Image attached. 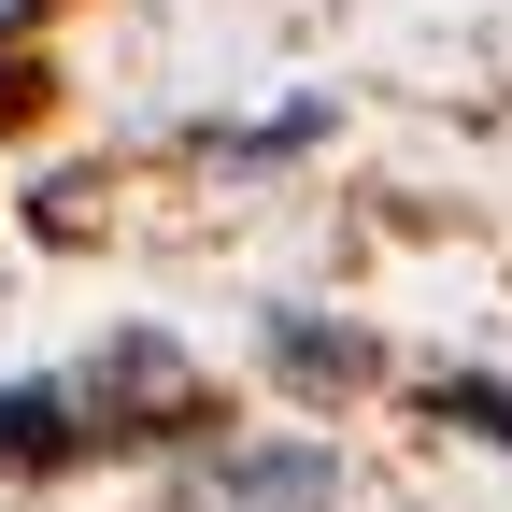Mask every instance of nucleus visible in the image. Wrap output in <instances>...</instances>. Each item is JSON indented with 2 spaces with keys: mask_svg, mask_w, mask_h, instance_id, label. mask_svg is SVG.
I'll return each instance as SVG.
<instances>
[{
  "mask_svg": "<svg viewBox=\"0 0 512 512\" xmlns=\"http://www.w3.org/2000/svg\"><path fill=\"white\" fill-rule=\"evenodd\" d=\"M29 15H43V0H0V43H15V29H29Z\"/></svg>",
  "mask_w": 512,
  "mask_h": 512,
  "instance_id": "obj_6",
  "label": "nucleus"
},
{
  "mask_svg": "<svg viewBox=\"0 0 512 512\" xmlns=\"http://www.w3.org/2000/svg\"><path fill=\"white\" fill-rule=\"evenodd\" d=\"M256 356H271L285 384H370L384 342L370 328H328V313H256Z\"/></svg>",
  "mask_w": 512,
  "mask_h": 512,
  "instance_id": "obj_1",
  "label": "nucleus"
},
{
  "mask_svg": "<svg viewBox=\"0 0 512 512\" xmlns=\"http://www.w3.org/2000/svg\"><path fill=\"white\" fill-rule=\"evenodd\" d=\"M427 413H441V427H470V441H512V384L456 370V384H427Z\"/></svg>",
  "mask_w": 512,
  "mask_h": 512,
  "instance_id": "obj_5",
  "label": "nucleus"
},
{
  "mask_svg": "<svg viewBox=\"0 0 512 512\" xmlns=\"http://www.w3.org/2000/svg\"><path fill=\"white\" fill-rule=\"evenodd\" d=\"M157 399H185V356L128 328V342H114V356L86 370V413H157Z\"/></svg>",
  "mask_w": 512,
  "mask_h": 512,
  "instance_id": "obj_4",
  "label": "nucleus"
},
{
  "mask_svg": "<svg viewBox=\"0 0 512 512\" xmlns=\"http://www.w3.org/2000/svg\"><path fill=\"white\" fill-rule=\"evenodd\" d=\"M214 498H242V512H328V498H342V470L313 456V441H256V456H228V470H214Z\"/></svg>",
  "mask_w": 512,
  "mask_h": 512,
  "instance_id": "obj_2",
  "label": "nucleus"
},
{
  "mask_svg": "<svg viewBox=\"0 0 512 512\" xmlns=\"http://www.w3.org/2000/svg\"><path fill=\"white\" fill-rule=\"evenodd\" d=\"M72 441H86V384H0V470L72 456Z\"/></svg>",
  "mask_w": 512,
  "mask_h": 512,
  "instance_id": "obj_3",
  "label": "nucleus"
}]
</instances>
